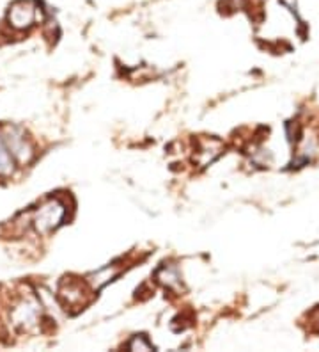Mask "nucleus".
<instances>
[{
    "label": "nucleus",
    "mask_w": 319,
    "mask_h": 352,
    "mask_svg": "<svg viewBox=\"0 0 319 352\" xmlns=\"http://www.w3.org/2000/svg\"><path fill=\"white\" fill-rule=\"evenodd\" d=\"M13 324L20 329H30L34 327L39 320V306L38 302L32 301V299H23L20 305L14 306L13 314Z\"/></svg>",
    "instance_id": "20e7f679"
},
{
    "label": "nucleus",
    "mask_w": 319,
    "mask_h": 352,
    "mask_svg": "<svg viewBox=\"0 0 319 352\" xmlns=\"http://www.w3.org/2000/svg\"><path fill=\"white\" fill-rule=\"evenodd\" d=\"M14 171V159L9 153L4 139L0 135V176H9Z\"/></svg>",
    "instance_id": "423d86ee"
},
{
    "label": "nucleus",
    "mask_w": 319,
    "mask_h": 352,
    "mask_svg": "<svg viewBox=\"0 0 319 352\" xmlns=\"http://www.w3.org/2000/svg\"><path fill=\"white\" fill-rule=\"evenodd\" d=\"M160 274L165 276V279H160V281H162V283H165L167 287H174V285L179 283V276L174 269H162V271H160Z\"/></svg>",
    "instance_id": "0eeeda50"
},
{
    "label": "nucleus",
    "mask_w": 319,
    "mask_h": 352,
    "mask_svg": "<svg viewBox=\"0 0 319 352\" xmlns=\"http://www.w3.org/2000/svg\"><path fill=\"white\" fill-rule=\"evenodd\" d=\"M66 217V205L60 199H48L32 215V226L41 235L54 232Z\"/></svg>",
    "instance_id": "f257e3e1"
},
{
    "label": "nucleus",
    "mask_w": 319,
    "mask_h": 352,
    "mask_svg": "<svg viewBox=\"0 0 319 352\" xmlns=\"http://www.w3.org/2000/svg\"><path fill=\"white\" fill-rule=\"evenodd\" d=\"M60 299L66 306H78L84 302V294H82V285L66 281L64 287L60 288Z\"/></svg>",
    "instance_id": "39448f33"
},
{
    "label": "nucleus",
    "mask_w": 319,
    "mask_h": 352,
    "mask_svg": "<svg viewBox=\"0 0 319 352\" xmlns=\"http://www.w3.org/2000/svg\"><path fill=\"white\" fill-rule=\"evenodd\" d=\"M0 135L4 139L9 153L13 155V159L16 160L18 164L25 166V164L30 162L34 151H32V146H30L29 139L25 138V133L21 132L20 129L11 126V129H5L4 133H0Z\"/></svg>",
    "instance_id": "f03ea898"
},
{
    "label": "nucleus",
    "mask_w": 319,
    "mask_h": 352,
    "mask_svg": "<svg viewBox=\"0 0 319 352\" xmlns=\"http://www.w3.org/2000/svg\"><path fill=\"white\" fill-rule=\"evenodd\" d=\"M135 347H142V349H149V344H145L144 340H139V338H135L132 342V344H130V349H135Z\"/></svg>",
    "instance_id": "6e6552de"
},
{
    "label": "nucleus",
    "mask_w": 319,
    "mask_h": 352,
    "mask_svg": "<svg viewBox=\"0 0 319 352\" xmlns=\"http://www.w3.org/2000/svg\"><path fill=\"white\" fill-rule=\"evenodd\" d=\"M38 8L30 0H18L8 11V23L14 30H27L34 25Z\"/></svg>",
    "instance_id": "7ed1b4c3"
}]
</instances>
